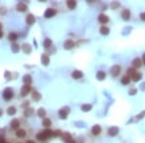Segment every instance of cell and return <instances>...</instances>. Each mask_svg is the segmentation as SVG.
<instances>
[{
  "label": "cell",
  "instance_id": "1",
  "mask_svg": "<svg viewBox=\"0 0 145 143\" xmlns=\"http://www.w3.org/2000/svg\"><path fill=\"white\" fill-rule=\"evenodd\" d=\"M13 97H14V91L12 90L11 88H6V89L3 91V98H4L6 101L11 100Z\"/></svg>",
  "mask_w": 145,
  "mask_h": 143
},
{
  "label": "cell",
  "instance_id": "2",
  "mask_svg": "<svg viewBox=\"0 0 145 143\" xmlns=\"http://www.w3.org/2000/svg\"><path fill=\"white\" fill-rule=\"evenodd\" d=\"M57 13V11L55 9H52V8H48L47 9V11L45 12V17L47 18V19H49V18H51V17H54L55 15Z\"/></svg>",
  "mask_w": 145,
  "mask_h": 143
},
{
  "label": "cell",
  "instance_id": "3",
  "mask_svg": "<svg viewBox=\"0 0 145 143\" xmlns=\"http://www.w3.org/2000/svg\"><path fill=\"white\" fill-rule=\"evenodd\" d=\"M30 91H31V86L24 84L22 86V88H21V91H20V95H21V97H26L29 94Z\"/></svg>",
  "mask_w": 145,
  "mask_h": 143
},
{
  "label": "cell",
  "instance_id": "4",
  "mask_svg": "<svg viewBox=\"0 0 145 143\" xmlns=\"http://www.w3.org/2000/svg\"><path fill=\"white\" fill-rule=\"evenodd\" d=\"M111 75L113 76H117L119 74H120L121 72V67L120 66H118V65H115V66H113V67L111 68Z\"/></svg>",
  "mask_w": 145,
  "mask_h": 143
},
{
  "label": "cell",
  "instance_id": "5",
  "mask_svg": "<svg viewBox=\"0 0 145 143\" xmlns=\"http://www.w3.org/2000/svg\"><path fill=\"white\" fill-rule=\"evenodd\" d=\"M19 119H14L12 120V122H11V128L13 130H16V131H18L19 129Z\"/></svg>",
  "mask_w": 145,
  "mask_h": 143
},
{
  "label": "cell",
  "instance_id": "6",
  "mask_svg": "<svg viewBox=\"0 0 145 143\" xmlns=\"http://www.w3.org/2000/svg\"><path fill=\"white\" fill-rule=\"evenodd\" d=\"M92 134L93 135H99V134H101V132H102V129H101V127L99 126V125H95L93 128H92Z\"/></svg>",
  "mask_w": 145,
  "mask_h": 143
},
{
  "label": "cell",
  "instance_id": "7",
  "mask_svg": "<svg viewBox=\"0 0 145 143\" xmlns=\"http://www.w3.org/2000/svg\"><path fill=\"white\" fill-rule=\"evenodd\" d=\"M108 20H109L108 17H107V16H106L105 14H101L100 16H99V21H100L101 23L106 24V23H107V22H108Z\"/></svg>",
  "mask_w": 145,
  "mask_h": 143
},
{
  "label": "cell",
  "instance_id": "8",
  "mask_svg": "<svg viewBox=\"0 0 145 143\" xmlns=\"http://www.w3.org/2000/svg\"><path fill=\"white\" fill-rule=\"evenodd\" d=\"M75 47V43L72 40H67L65 43H64V48L66 49H71Z\"/></svg>",
  "mask_w": 145,
  "mask_h": 143
},
{
  "label": "cell",
  "instance_id": "9",
  "mask_svg": "<svg viewBox=\"0 0 145 143\" xmlns=\"http://www.w3.org/2000/svg\"><path fill=\"white\" fill-rule=\"evenodd\" d=\"M133 66H134L135 69H136V68H140L142 66V60H141L140 58H135V60L133 61Z\"/></svg>",
  "mask_w": 145,
  "mask_h": 143
},
{
  "label": "cell",
  "instance_id": "10",
  "mask_svg": "<svg viewBox=\"0 0 145 143\" xmlns=\"http://www.w3.org/2000/svg\"><path fill=\"white\" fill-rule=\"evenodd\" d=\"M82 73L80 71H74L72 73V78H75V79H79V78H81L82 77Z\"/></svg>",
  "mask_w": 145,
  "mask_h": 143
},
{
  "label": "cell",
  "instance_id": "11",
  "mask_svg": "<svg viewBox=\"0 0 145 143\" xmlns=\"http://www.w3.org/2000/svg\"><path fill=\"white\" fill-rule=\"evenodd\" d=\"M122 18L124 20H129L130 18V12L129 10H124L122 12Z\"/></svg>",
  "mask_w": 145,
  "mask_h": 143
},
{
  "label": "cell",
  "instance_id": "12",
  "mask_svg": "<svg viewBox=\"0 0 145 143\" xmlns=\"http://www.w3.org/2000/svg\"><path fill=\"white\" fill-rule=\"evenodd\" d=\"M16 135H17L18 137H19V138H24V137H25V135H26V133H25V131H24V130L19 129L16 132Z\"/></svg>",
  "mask_w": 145,
  "mask_h": 143
},
{
  "label": "cell",
  "instance_id": "13",
  "mask_svg": "<svg viewBox=\"0 0 145 143\" xmlns=\"http://www.w3.org/2000/svg\"><path fill=\"white\" fill-rule=\"evenodd\" d=\"M26 22H27V24H29V25H32V24L35 22V17H34L33 15L29 14L27 17H26Z\"/></svg>",
  "mask_w": 145,
  "mask_h": 143
},
{
  "label": "cell",
  "instance_id": "14",
  "mask_svg": "<svg viewBox=\"0 0 145 143\" xmlns=\"http://www.w3.org/2000/svg\"><path fill=\"white\" fill-rule=\"evenodd\" d=\"M37 139L40 140V141H44V140H46V139L48 138V136H47V134H45V132H41V133H39L37 134Z\"/></svg>",
  "mask_w": 145,
  "mask_h": 143
},
{
  "label": "cell",
  "instance_id": "15",
  "mask_svg": "<svg viewBox=\"0 0 145 143\" xmlns=\"http://www.w3.org/2000/svg\"><path fill=\"white\" fill-rule=\"evenodd\" d=\"M23 82L25 85H30L31 82H32V79H31V76L29 75H25L23 76Z\"/></svg>",
  "mask_w": 145,
  "mask_h": 143
},
{
  "label": "cell",
  "instance_id": "16",
  "mask_svg": "<svg viewBox=\"0 0 145 143\" xmlns=\"http://www.w3.org/2000/svg\"><path fill=\"white\" fill-rule=\"evenodd\" d=\"M118 128H116V127H112V128H110V129L108 130V134H109V135H112V136H115L116 134H118Z\"/></svg>",
  "mask_w": 145,
  "mask_h": 143
},
{
  "label": "cell",
  "instance_id": "17",
  "mask_svg": "<svg viewBox=\"0 0 145 143\" xmlns=\"http://www.w3.org/2000/svg\"><path fill=\"white\" fill-rule=\"evenodd\" d=\"M41 60H42V63H43L45 66H48V63H49V57H48V55H46V54H43V55H42Z\"/></svg>",
  "mask_w": 145,
  "mask_h": 143
},
{
  "label": "cell",
  "instance_id": "18",
  "mask_svg": "<svg viewBox=\"0 0 145 143\" xmlns=\"http://www.w3.org/2000/svg\"><path fill=\"white\" fill-rule=\"evenodd\" d=\"M17 9L19 12H24V11H26L27 7H26V5L24 4V3H19V4L17 5Z\"/></svg>",
  "mask_w": 145,
  "mask_h": 143
},
{
  "label": "cell",
  "instance_id": "19",
  "mask_svg": "<svg viewBox=\"0 0 145 143\" xmlns=\"http://www.w3.org/2000/svg\"><path fill=\"white\" fill-rule=\"evenodd\" d=\"M136 73H137V72H136V70H135V68H130V69H128V71H127V75H128V76H130V77H133Z\"/></svg>",
  "mask_w": 145,
  "mask_h": 143
},
{
  "label": "cell",
  "instance_id": "20",
  "mask_svg": "<svg viewBox=\"0 0 145 143\" xmlns=\"http://www.w3.org/2000/svg\"><path fill=\"white\" fill-rule=\"evenodd\" d=\"M97 78L100 79V80H103L106 78V73L104 71H99L97 73Z\"/></svg>",
  "mask_w": 145,
  "mask_h": 143
},
{
  "label": "cell",
  "instance_id": "21",
  "mask_svg": "<svg viewBox=\"0 0 145 143\" xmlns=\"http://www.w3.org/2000/svg\"><path fill=\"white\" fill-rule=\"evenodd\" d=\"M130 76H123L122 78H121V82H122V84H124V85H128L129 83H130Z\"/></svg>",
  "mask_w": 145,
  "mask_h": 143
},
{
  "label": "cell",
  "instance_id": "22",
  "mask_svg": "<svg viewBox=\"0 0 145 143\" xmlns=\"http://www.w3.org/2000/svg\"><path fill=\"white\" fill-rule=\"evenodd\" d=\"M66 109H67V108H62V109L59 110V115H60V117H61L62 119H66V118H67L68 112H66Z\"/></svg>",
  "mask_w": 145,
  "mask_h": 143
},
{
  "label": "cell",
  "instance_id": "23",
  "mask_svg": "<svg viewBox=\"0 0 145 143\" xmlns=\"http://www.w3.org/2000/svg\"><path fill=\"white\" fill-rule=\"evenodd\" d=\"M16 112H17V109H16L14 106H10V107H8V109H7V113H8V115H10V116L14 115Z\"/></svg>",
  "mask_w": 145,
  "mask_h": 143
},
{
  "label": "cell",
  "instance_id": "24",
  "mask_svg": "<svg viewBox=\"0 0 145 143\" xmlns=\"http://www.w3.org/2000/svg\"><path fill=\"white\" fill-rule=\"evenodd\" d=\"M32 99H33L35 102H38V101L41 100V94L38 93V92H33V94H32Z\"/></svg>",
  "mask_w": 145,
  "mask_h": 143
},
{
  "label": "cell",
  "instance_id": "25",
  "mask_svg": "<svg viewBox=\"0 0 145 143\" xmlns=\"http://www.w3.org/2000/svg\"><path fill=\"white\" fill-rule=\"evenodd\" d=\"M67 6L70 9H74L77 6V2L74 0H69V1H67Z\"/></svg>",
  "mask_w": 145,
  "mask_h": 143
},
{
  "label": "cell",
  "instance_id": "26",
  "mask_svg": "<svg viewBox=\"0 0 145 143\" xmlns=\"http://www.w3.org/2000/svg\"><path fill=\"white\" fill-rule=\"evenodd\" d=\"M100 32L103 35H107V34L109 33V28H107L106 26H102L101 28H100Z\"/></svg>",
  "mask_w": 145,
  "mask_h": 143
},
{
  "label": "cell",
  "instance_id": "27",
  "mask_svg": "<svg viewBox=\"0 0 145 143\" xmlns=\"http://www.w3.org/2000/svg\"><path fill=\"white\" fill-rule=\"evenodd\" d=\"M62 136H63V139L66 141V143H67L68 141H70L71 139H72V135L69 134V133H65V134H63Z\"/></svg>",
  "mask_w": 145,
  "mask_h": 143
},
{
  "label": "cell",
  "instance_id": "28",
  "mask_svg": "<svg viewBox=\"0 0 145 143\" xmlns=\"http://www.w3.org/2000/svg\"><path fill=\"white\" fill-rule=\"evenodd\" d=\"M8 38H9L10 41H13V42H14V41L18 39V34L12 32V33L9 34V37H8Z\"/></svg>",
  "mask_w": 145,
  "mask_h": 143
},
{
  "label": "cell",
  "instance_id": "29",
  "mask_svg": "<svg viewBox=\"0 0 145 143\" xmlns=\"http://www.w3.org/2000/svg\"><path fill=\"white\" fill-rule=\"evenodd\" d=\"M37 114H38L39 117H45V115H46V110L44 109L43 107H41V108H39Z\"/></svg>",
  "mask_w": 145,
  "mask_h": 143
},
{
  "label": "cell",
  "instance_id": "30",
  "mask_svg": "<svg viewBox=\"0 0 145 143\" xmlns=\"http://www.w3.org/2000/svg\"><path fill=\"white\" fill-rule=\"evenodd\" d=\"M51 46V40L50 39H46L45 42H44V47L46 48H48Z\"/></svg>",
  "mask_w": 145,
  "mask_h": 143
},
{
  "label": "cell",
  "instance_id": "31",
  "mask_svg": "<svg viewBox=\"0 0 145 143\" xmlns=\"http://www.w3.org/2000/svg\"><path fill=\"white\" fill-rule=\"evenodd\" d=\"M43 125L45 127H49L50 125H51V121L50 119H48V118H45L43 120Z\"/></svg>",
  "mask_w": 145,
  "mask_h": 143
},
{
  "label": "cell",
  "instance_id": "32",
  "mask_svg": "<svg viewBox=\"0 0 145 143\" xmlns=\"http://www.w3.org/2000/svg\"><path fill=\"white\" fill-rule=\"evenodd\" d=\"M32 114H33V109H32V108H26L25 111H24V115L27 116V117H29L30 115H32Z\"/></svg>",
  "mask_w": 145,
  "mask_h": 143
},
{
  "label": "cell",
  "instance_id": "33",
  "mask_svg": "<svg viewBox=\"0 0 145 143\" xmlns=\"http://www.w3.org/2000/svg\"><path fill=\"white\" fill-rule=\"evenodd\" d=\"M141 78V74L140 73H136L135 76H133V80L134 81H138Z\"/></svg>",
  "mask_w": 145,
  "mask_h": 143
},
{
  "label": "cell",
  "instance_id": "34",
  "mask_svg": "<svg viewBox=\"0 0 145 143\" xmlns=\"http://www.w3.org/2000/svg\"><path fill=\"white\" fill-rule=\"evenodd\" d=\"M23 50L25 53H27V52L29 53L31 51V48H30V46H29L28 44H24L23 45Z\"/></svg>",
  "mask_w": 145,
  "mask_h": 143
},
{
  "label": "cell",
  "instance_id": "35",
  "mask_svg": "<svg viewBox=\"0 0 145 143\" xmlns=\"http://www.w3.org/2000/svg\"><path fill=\"white\" fill-rule=\"evenodd\" d=\"M12 50H13L14 52H18L19 50V46L18 44H13V45H12Z\"/></svg>",
  "mask_w": 145,
  "mask_h": 143
},
{
  "label": "cell",
  "instance_id": "36",
  "mask_svg": "<svg viewBox=\"0 0 145 143\" xmlns=\"http://www.w3.org/2000/svg\"><path fill=\"white\" fill-rule=\"evenodd\" d=\"M92 106L90 105H83L81 106V109L83 111H89V110H91Z\"/></svg>",
  "mask_w": 145,
  "mask_h": 143
},
{
  "label": "cell",
  "instance_id": "37",
  "mask_svg": "<svg viewBox=\"0 0 145 143\" xmlns=\"http://www.w3.org/2000/svg\"><path fill=\"white\" fill-rule=\"evenodd\" d=\"M136 92H137L136 89H135V88H133V89H130V95H135V94H136Z\"/></svg>",
  "mask_w": 145,
  "mask_h": 143
},
{
  "label": "cell",
  "instance_id": "38",
  "mask_svg": "<svg viewBox=\"0 0 145 143\" xmlns=\"http://www.w3.org/2000/svg\"><path fill=\"white\" fill-rule=\"evenodd\" d=\"M57 135H61V132H60V131H55V132H53V136H57Z\"/></svg>",
  "mask_w": 145,
  "mask_h": 143
},
{
  "label": "cell",
  "instance_id": "39",
  "mask_svg": "<svg viewBox=\"0 0 145 143\" xmlns=\"http://www.w3.org/2000/svg\"><path fill=\"white\" fill-rule=\"evenodd\" d=\"M0 143H7L6 142V140H5V138L2 136V135H0Z\"/></svg>",
  "mask_w": 145,
  "mask_h": 143
},
{
  "label": "cell",
  "instance_id": "40",
  "mask_svg": "<svg viewBox=\"0 0 145 143\" xmlns=\"http://www.w3.org/2000/svg\"><path fill=\"white\" fill-rule=\"evenodd\" d=\"M140 19H142L143 21H145V13H142V14L140 15Z\"/></svg>",
  "mask_w": 145,
  "mask_h": 143
},
{
  "label": "cell",
  "instance_id": "41",
  "mask_svg": "<svg viewBox=\"0 0 145 143\" xmlns=\"http://www.w3.org/2000/svg\"><path fill=\"white\" fill-rule=\"evenodd\" d=\"M142 63H143V64L145 65V53L143 54V55H142Z\"/></svg>",
  "mask_w": 145,
  "mask_h": 143
},
{
  "label": "cell",
  "instance_id": "42",
  "mask_svg": "<svg viewBox=\"0 0 145 143\" xmlns=\"http://www.w3.org/2000/svg\"><path fill=\"white\" fill-rule=\"evenodd\" d=\"M67 143H76V141H75L74 139H71V140H70V141H68Z\"/></svg>",
  "mask_w": 145,
  "mask_h": 143
},
{
  "label": "cell",
  "instance_id": "43",
  "mask_svg": "<svg viewBox=\"0 0 145 143\" xmlns=\"http://www.w3.org/2000/svg\"><path fill=\"white\" fill-rule=\"evenodd\" d=\"M26 143H35L33 141V140H27V141H26Z\"/></svg>",
  "mask_w": 145,
  "mask_h": 143
},
{
  "label": "cell",
  "instance_id": "44",
  "mask_svg": "<svg viewBox=\"0 0 145 143\" xmlns=\"http://www.w3.org/2000/svg\"><path fill=\"white\" fill-rule=\"evenodd\" d=\"M2 36H3V33H2V31H1V30H0V38H1V37H2Z\"/></svg>",
  "mask_w": 145,
  "mask_h": 143
},
{
  "label": "cell",
  "instance_id": "45",
  "mask_svg": "<svg viewBox=\"0 0 145 143\" xmlns=\"http://www.w3.org/2000/svg\"><path fill=\"white\" fill-rule=\"evenodd\" d=\"M2 113H3V111H2V109H1V108H0V116H1V115H2Z\"/></svg>",
  "mask_w": 145,
  "mask_h": 143
},
{
  "label": "cell",
  "instance_id": "46",
  "mask_svg": "<svg viewBox=\"0 0 145 143\" xmlns=\"http://www.w3.org/2000/svg\"><path fill=\"white\" fill-rule=\"evenodd\" d=\"M1 28H2V24L0 23V30H1Z\"/></svg>",
  "mask_w": 145,
  "mask_h": 143
}]
</instances>
